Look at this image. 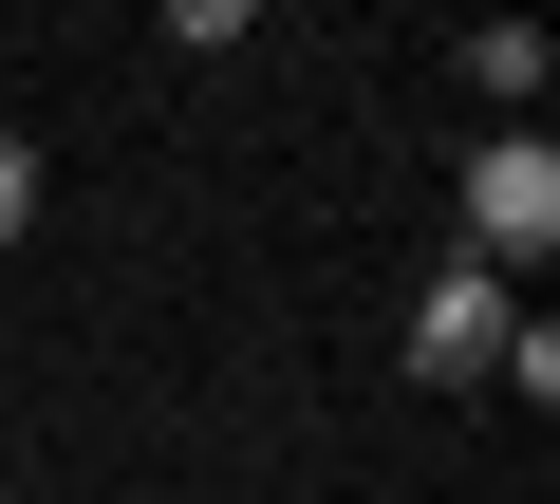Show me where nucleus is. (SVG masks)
I'll use <instances>...</instances> for the list:
<instances>
[{
    "label": "nucleus",
    "instance_id": "4",
    "mask_svg": "<svg viewBox=\"0 0 560 504\" xmlns=\"http://www.w3.org/2000/svg\"><path fill=\"white\" fill-rule=\"evenodd\" d=\"M150 20H168V38H187V57H224V38H243V20H261V0H150Z\"/></svg>",
    "mask_w": 560,
    "mask_h": 504
},
{
    "label": "nucleus",
    "instance_id": "1",
    "mask_svg": "<svg viewBox=\"0 0 560 504\" xmlns=\"http://www.w3.org/2000/svg\"><path fill=\"white\" fill-rule=\"evenodd\" d=\"M541 243H560V150H541V131H504V150H467V262H504V281H541Z\"/></svg>",
    "mask_w": 560,
    "mask_h": 504
},
{
    "label": "nucleus",
    "instance_id": "3",
    "mask_svg": "<svg viewBox=\"0 0 560 504\" xmlns=\"http://www.w3.org/2000/svg\"><path fill=\"white\" fill-rule=\"evenodd\" d=\"M467 75H486L504 113H541V20H486V38H467Z\"/></svg>",
    "mask_w": 560,
    "mask_h": 504
},
{
    "label": "nucleus",
    "instance_id": "2",
    "mask_svg": "<svg viewBox=\"0 0 560 504\" xmlns=\"http://www.w3.org/2000/svg\"><path fill=\"white\" fill-rule=\"evenodd\" d=\"M504 318H523V281H504V262H430V300H411V374H430V392H486Z\"/></svg>",
    "mask_w": 560,
    "mask_h": 504
},
{
    "label": "nucleus",
    "instance_id": "5",
    "mask_svg": "<svg viewBox=\"0 0 560 504\" xmlns=\"http://www.w3.org/2000/svg\"><path fill=\"white\" fill-rule=\"evenodd\" d=\"M38 224V131H0V243Z\"/></svg>",
    "mask_w": 560,
    "mask_h": 504
}]
</instances>
